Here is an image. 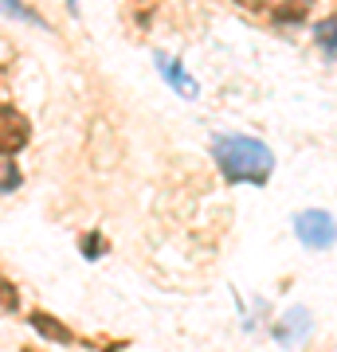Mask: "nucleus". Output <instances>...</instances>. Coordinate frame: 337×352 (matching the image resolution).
<instances>
[{
    "label": "nucleus",
    "mask_w": 337,
    "mask_h": 352,
    "mask_svg": "<svg viewBox=\"0 0 337 352\" xmlns=\"http://www.w3.org/2000/svg\"><path fill=\"white\" fill-rule=\"evenodd\" d=\"M212 157L232 184H267L271 168H275L271 149L255 138H243V133H220L212 141Z\"/></svg>",
    "instance_id": "f257e3e1"
},
{
    "label": "nucleus",
    "mask_w": 337,
    "mask_h": 352,
    "mask_svg": "<svg viewBox=\"0 0 337 352\" xmlns=\"http://www.w3.org/2000/svg\"><path fill=\"white\" fill-rule=\"evenodd\" d=\"M294 235L306 247L322 251V247H334L337 223H334V215H325V212H302V215H294Z\"/></svg>",
    "instance_id": "f03ea898"
},
{
    "label": "nucleus",
    "mask_w": 337,
    "mask_h": 352,
    "mask_svg": "<svg viewBox=\"0 0 337 352\" xmlns=\"http://www.w3.org/2000/svg\"><path fill=\"white\" fill-rule=\"evenodd\" d=\"M28 138H32V126L24 113L16 106H0V157H16L28 145Z\"/></svg>",
    "instance_id": "7ed1b4c3"
},
{
    "label": "nucleus",
    "mask_w": 337,
    "mask_h": 352,
    "mask_svg": "<svg viewBox=\"0 0 337 352\" xmlns=\"http://www.w3.org/2000/svg\"><path fill=\"white\" fill-rule=\"evenodd\" d=\"M32 325H36V333L39 337H48V340H55V344H71V333L55 321L51 314H32Z\"/></svg>",
    "instance_id": "20e7f679"
},
{
    "label": "nucleus",
    "mask_w": 337,
    "mask_h": 352,
    "mask_svg": "<svg viewBox=\"0 0 337 352\" xmlns=\"http://www.w3.org/2000/svg\"><path fill=\"white\" fill-rule=\"evenodd\" d=\"M306 8H310V0H290V4H283V8H275V20L278 24H298V20H306Z\"/></svg>",
    "instance_id": "39448f33"
},
{
    "label": "nucleus",
    "mask_w": 337,
    "mask_h": 352,
    "mask_svg": "<svg viewBox=\"0 0 337 352\" xmlns=\"http://www.w3.org/2000/svg\"><path fill=\"white\" fill-rule=\"evenodd\" d=\"M318 43H322V51H337V16L318 24Z\"/></svg>",
    "instance_id": "423d86ee"
},
{
    "label": "nucleus",
    "mask_w": 337,
    "mask_h": 352,
    "mask_svg": "<svg viewBox=\"0 0 337 352\" xmlns=\"http://www.w3.org/2000/svg\"><path fill=\"white\" fill-rule=\"evenodd\" d=\"M157 63H161V71H165V78H169V82H176V87L185 90V94L192 90V82L185 78V71H181V63H165V59H157Z\"/></svg>",
    "instance_id": "0eeeda50"
},
{
    "label": "nucleus",
    "mask_w": 337,
    "mask_h": 352,
    "mask_svg": "<svg viewBox=\"0 0 337 352\" xmlns=\"http://www.w3.org/2000/svg\"><path fill=\"white\" fill-rule=\"evenodd\" d=\"M20 188V173H16V164H0V192H12Z\"/></svg>",
    "instance_id": "6e6552de"
},
{
    "label": "nucleus",
    "mask_w": 337,
    "mask_h": 352,
    "mask_svg": "<svg viewBox=\"0 0 337 352\" xmlns=\"http://www.w3.org/2000/svg\"><path fill=\"white\" fill-rule=\"evenodd\" d=\"M20 305V298H16V286L8 282V278H0V309H16Z\"/></svg>",
    "instance_id": "1a4fd4ad"
},
{
    "label": "nucleus",
    "mask_w": 337,
    "mask_h": 352,
    "mask_svg": "<svg viewBox=\"0 0 337 352\" xmlns=\"http://www.w3.org/2000/svg\"><path fill=\"white\" fill-rule=\"evenodd\" d=\"M0 4H4L8 12H16V16H20V20H32V24H39V16H32V12H28V8H24V4H20V0H0Z\"/></svg>",
    "instance_id": "9d476101"
},
{
    "label": "nucleus",
    "mask_w": 337,
    "mask_h": 352,
    "mask_svg": "<svg viewBox=\"0 0 337 352\" xmlns=\"http://www.w3.org/2000/svg\"><path fill=\"white\" fill-rule=\"evenodd\" d=\"M99 251H102V239L99 235H87V239H83V254H87V258H99Z\"/></svg>",
    "instance_id": "9b49d317"
},
{
    "label": "nucleus",
    "mask_w": 337,
    "mask_h": 352,
    "mask_svg": "<svg viewBox=\"0 0 337 352\" xmlns=\"http://www.w3.org/2000/svg\"><path fill=\"white\" fill-rule=\"evenodd\" d=\"M67 4H71V8H75V0H67Z\"/></svg>",
    "instance_id": "f8f14e48"
}]
</instances>
